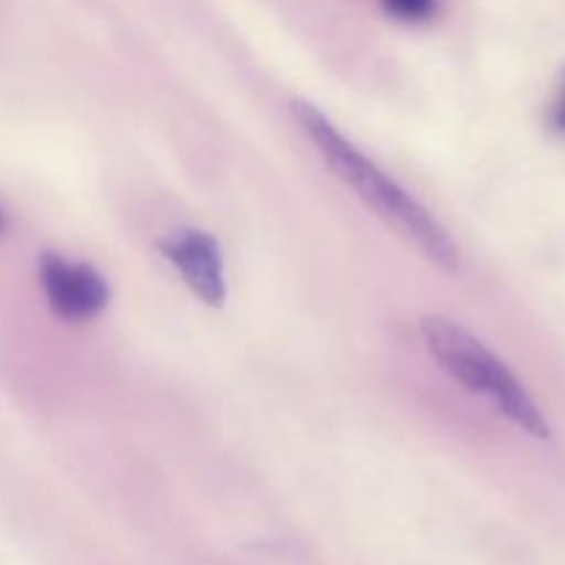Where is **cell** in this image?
<instances>
[{"label": "cell", "mask_w": 565, "mask_h": 565, "mask_svg": "<svg viewBox=\"0 0 565 565\" xmlns=\"http://www.w3.org/2000/svg\"><path fill=\"white\" fill-rule=\"evenodd\" d=\"M550 125H552V130H555V132H561V136H565V81H563V88H561V94H557L555 105H552Z\"/></svg>", "instance_id": "obj_6"}, {"label": "cell", "mask_w": 565, "mask_h": 565, "mask_svg": "<svg viewBox=\"0 0 565 565\" xmlns=\"http://www.w3.org/2000/svg\"><path fill=\"white\" fill-rule=\"evenodd\" d=\"M6 226H9V224H6V213H3V210H0V235H3V232H6Z\"/></svg>", "instance_id": "obj_7"}, {"label": "cell", "mask_w": 565, "mask_h": 565, "mask_svg": "<svg viewBox=\"0 0 565 565\" xmlns=\"http://www.w3.org/2000/svg\"><path fill=\"white\" fill-rule=\"evenodd\" d=\"M441 9V0H381V11L403 25H425Z\"/></svg>", "instance_id": "obj_5"}, {"label": "cell", "mask_w": 565, "mask_h": 565, "mask_svg": "<svg viewBox=\"0 0 565 565\" xmlns=\"http://www.w3.org/2000/svg\"><path fill=\"white\" fill-rule=\"evenodd\" d=\"M39 285L50 309L70 323L97 318L110 301L108 281L94 265L72 263L53 252L39 257Z\"/></svg>", "instance_id": "obj_3"}, {"label": "cell", "mask_w": 565, "mask_h": 565, "mask_svg": "<svg viewBox=\"0 0 565 565\" xmlns=\"http://www.w3.org/2000/svg\"><path fill=\"white\" fill-rule=\"evenodd\" d=\"M158 252L177 268L188 290L207 307H224L226 276L218 241L204 230H177L160 237Z\"/></svg>", "instance_id": "obj_4"}, {"label": "cell", "mask_w": 565, "mask_h": 565, "mask_svg": "<svg viewBox=\"0 0 565 565\" xmlns=\"http://www.w3.org/2000/svg\"><path fill=\"white\" fill-rule=\"evenodd\" d=\"M419 334H423V342L434 362L456 384H461L472 395L486 397L508 423H513L533 439H552L550 423L527 392V386L478 337L469 334L463 326L445 318V315H425L419 320Z\"/></svg>", "instance_id": "obj_2"}, {"label": "cell", "mask_w": 565, "mask_h": 565, "mask_svg": "<svg viewBox=\"0 0 565 565\" xmlns=\"http://www.w3.org/2000/svg\"><path fill=\"white\" fill-rule=\"evenodd\" d=\"M290 110L326 169L342 185L351 188L353 196L362 199L364 207L373 210L392 232L401 235V241L423 254L430 265L447 274H456L461 268V248L452 241L447 226L428 207H423L406 188L397 185L379 163H373L356 143L348 141L323 110H318L307 99H292Z\"/></svg>", "instance_id": "obj_1"}]
</instances>
